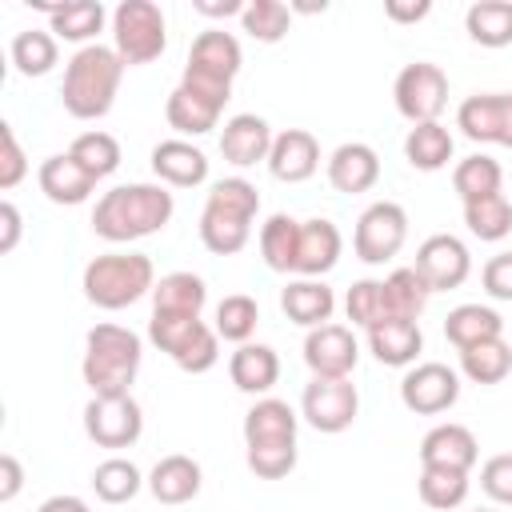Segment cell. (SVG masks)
<instances>
[{
    "instance_id": "cell-49",
    "label": "cell",
    "mask_w": 512,
    "mask_h": 512,
    "mask_svg": "<svg viewBox=\"0 0 512 512\" xmlns=\"http://www.w3.org/2000/svg\"><path fill=\"white\" fill-rule=\"evenodd\" d=\"M24 176H28V160H24V148H20L16 132H12V124L4 120V124H0V188L8 192V188H16Z\"/></svg>"
},
{
    "instance_id": "cell-26",
    "label": "cell",
    "mask_w": 512,
    "mask_h": 512,
    "mask_svg": "<svg viewBox=\"0 0 512 512\" xmlns=\"http://www.w3.org/2000/svg\"><path fill=\"white\" fill-rule=\"evenodd\" d=\"M44 12H48V32H52L56 40H72V44H80V48H88L92 36H96V32L104 28V20H108V12H104L100 0L52 4V8H44Z\"/></svg>"
},
{
    "instance_id": "cell-6",
    "label": "cell",
    "mask_w": 512,
    "mask_h": 512,
    "mask_svg": "<svg viewBox=\"0 0 512 512\" xmlns=\"http://www.w3.org/2000/svg\"><path fill=\"white\" fill-rule=\"evenodd\" d=\"M392 100H396V112L408 124L440 120V112L448 104V76H444V68L432 64V60L404 64L396 84H392Z\"/></svg>"
},
{
    "instance_id": "cell-20",
    "label": "cell",
    "mask_w": 512,
    "mask_h": 512,
    "mask_svg": "<svg viewBox=\"0 0 512 512\" xmlns=\"http://www.w3.org/2000/svg\"><path fill=\"white\" fill-rule=\"evenodd\" d=\"M296 412L276 400V396H260L248 412H244V448H264V444H296Z\"/></svg>"
},
{
    "instance_id": "cell-16",
    "label": "cell",
    "mask_w": 512,
    "mask_h": 512,
    "mask_svg": "<svg viewBox=\"0 0 512 512\" xmlns=\"http://www.w3.org/2000/svg\"><path fill=\"white\" fill-rule=\"evenodd\" d=\"M244 64V52H240V40L224 28H208L192 40V52H188V72H200V76H212V80H224L232 84L236 72Z\"/></svg>"
},
{
    "instance_id": "cell-21",
    "label": "cell",
    "mask_w": 512,
    "mask_h": 512,
    "mask_svg": "<svg viewBox=\"0 0 512 512\" xmlns=\"http://www.w3.org/2000/svg\"><path fill=\"white\" fill-rule=\"evenodd\" d=\"M36 184H40V192L52 200V204H84L92 192H96V176H88L68 152H56V156H48L44 164H40V172H36Z\"/></svg>"
},
{
    "instance_id": "cell-10",
    "label": "cell",
    "mask_w": 512,
    "mask_h": 512,
    "mask_svg": "<svg viewBox=\"0 0 512 512\" xmlns=\"http://www.w3.org/2000/svg\"><path fill=\"white\" fill-rule=\"evenodd\" d=\"M456 400H460V376L440 360L412 364L400 380V404L416 416H440Z\"/></svg>"
},
{
    "instance_id": "cell-27",
    "label": "cell",
    "mask_w": 512,
    "mask_h": 512,
    "mask_svg": "<svg viewBox=\"0 0 512 512\" xmlns=\"http://www.w3.org/2000/svg\"><path fill=\"white\" fill-rule=\"evenodd\" d=\"M456 128L472 144H500L504 132V92H476L456 108Z\"/></svg>"
},
{
    "instance_id": "cell-11",
    "label": "cell",
    "mask_w": 512,
    "mask_h": 512,
    "mask_svg": "<svg viewBox=\"0 0 512 512\" xmlns=\"http://www.w3.org/2000/svg\"><path fill=\"white\" fill-rule=\"evenodd\" d=\"M412 268L424 276V284H428L432 292H452V288H460V284L468 280L472 256H468V244H464L460 236L436 232V236H428V240L416 248V264H412Z\"/></svg>"
},
{
    "instance_id": "cell-31",
    "label": "cell",
    "mask_w": 512,
    "mask_h": 512,
    "mask_svg": "<svg viewBox=\"0 0 512 512\" xmlns=\"http://www.w3.org/2000/svg\"><path fill=\"white\" fill-rule=\"evenodd\" d=\"M404 156H408V164L420 168V172H440V168L452 160V132H448L440 120L412 124L408 136H404Z\"/></svg>"
},
{
    "instance_id": "cell-7",
    "label": "cell",
    "mask_w": 512,
    "mask_h": 512,
    "mask_svg": "<svg viewBox=\"0 0 512 512\" xmlns=\"http://www.w3.org/2000/svg\"><path fill=\"white\" fill-rule=\"evenodd\" d=\"M408 240V212L396 200H376L360 212L352 232V252L364 264H388Z\"/></svg>"
},
{
    "instance_id": "cell-43",
    "label": "cell",
    "mask_w": 512,
    "mask_h": 512,
    "mask_svg": "<svg viewBox=\"0 0 512 512\" xmlns=\"http://www.w3.org/2000/svg\"><path fill=\"white\" fill-rule=\"evenodd\" d=\"M240 24H244V32H248L252 40L276 44V40H284L288 28H292V8L280 4V0H248Z\"/></svg>"
},
{
    "instance_id": "cell-35",
    "label": "cell",
    "mask_w": 512,
    "mask_h": 512,
    "mask_svg": "<svg viewBox=\"0 0 512 512\" xmlns=\"http://www.w3.org/2000/svg\"><path fill=\"white\" fill-rule=\"evenodd\" d=\"M296 248H300V220L276 212L260 224V256L272 272H296Z\"/></svg>"
},
{
    "instance_id": "cell-56",
    "label": "cell",
    "mask_w": 512,
    "mask_h": 512,
    "mask_svg": "<svg viewBox=\"0 0 512 512\" xmlns=\"http://www.w3.org/2000/svg\"><path fill=\"white\" fill-rule=\"evenodd\" d=\"M192 8H196L200 16H212V20H216V16H224V20H228V16H244V4H240V0H224V4H212V0H196Z\"/></svg>"
},
{
    "instance_id": "cell-54",
    "label": "cell",
    "mask_w": 512,
    "mask_h": 512,
    "mask_svg": "<svg viewBox=\"0 0 512 512\" xmlns=\"http://www.w3.org/2000/svg\"><path fill=\"white\" fill-rule=\"evenodd\" d=\"M0 252H12L16 244H20V208L12 204V200H4L0 204Z\"/></svg>"
},
{
    "instance_id": "cell-12",
    "label": "cell",
    "mask_w": 512,
    "mask_h": 512,
    "mask_svg": "<svg viewBox=\"0 0 512 512\" xmlns=\"http://www.w3.org/2000/svg\"><path fill=\"white\" fill-rule=\"evenodd\" d=\"M356 360H360V344H356L352 328H344V324L308 328V336H304V364L312 368V376L348 380Z\"/></svg>"
},
{
    "instance_id": "cell-59",
    "label": "cell",
    "mask_w": 512,
    "mask_h": 512,
    "mask_svg": "<svg viewBox=\"0 0 512 512\" xmlns=\"http://www.w3.org/2000/svg\"><path fill=\"white\" fill-rule=\"evenodd\" d=\"M476 512H492V508H476Z\"/></svg>"
},
{
    "instance_id": "cell-13",
    "label": "cell",
    "mask_w": 512,
    "mask_h": 512,
    "mask_svg": "<svg viewBox=\"0 0 512 512\" xmlns=\"http://www.w3.org/2000/svg\"><path fill=\"white\" fill-rule=\"evenodd\" d=\"M320 168V144L308 128H284L276 140H272V152H268V172L280 180V184H304L312 180Z\"/></svg>"
},
{
    "instance_id": "cell-36",
    "label": "cell",
    "mask_w": 512,
    "mask_h": 512,
    "mask_svg": "<svg viewBox=\"0 0 512 512\" xmlns=\"http://www.w3.org/2000/svg\"><path fill=\"white\" fill-rule=\"evenodd\" d=\"M500 184H504V168H500L492 156H484V152H472V156H464V160L452 168V188H456V196H460L464 204H468V200L496 196Z\"/></svg>"
},
{
    "instance_id": "cell-51",
    "label": "cell",
    "mask_w": 512,
    "mask_h": 512,
    "mask_svg": "<svg viewBox=\"0 0 512 512\" xmlns=\"http://www.w3.org/2000/svg\"><path fill=\"white\" fill-rule=\"evenodd\" d=\"M480 280H484V292H488L492 300H508V304H512V252H496V256L484 264Z\"/></svg>"
},
{
    "instance_id": "cell-32",
    "label": "cell",
    "mask_w": 512,
    "mask_h": 512,
    "mask_svg": "<svg viewBox=\"0 0 512 512\" xmlns=\"http://www.w3.org/2000/svg\"><path fill=\"white\" fill-rule=\"evenodd\" d=\"M464 28L480 48L512 44V0H476L464 12Z\"/></svg>"
},
{
    "instance_id": "cell-40",
    "label": "cell",
    "mask_w": 512,
    "mask_h": 512,
    "mask_svg": "<svg viewBox=\"0 0 512 512\" xmlns=\"http://www.w3.org/2000/svg\"><path fill=\"white\" fill-rule=\"evenodd\" d=\"M68 156H72L88 176L104 180V176H112V172L120 168V140H116L112 132L92 128V132H80V136L72 140Z\"/></svg>"
},
{
    "instance_id": "cell-45",
    "label": "cell",
    "mask_w": 512,
    "mask_h": 512,
    "mask_svg": "<svg viewBox=\"0 0 512 512\" xmlns=\"http://www.w3.org/2000/svg\"><path fill=\"white\" fill-rule=\"evenodd\" d=\"M208 324L200 320V316H176V312H152V320H148V340L160 348V352H168L172 360L204 332Z\"/></svg>"
},
{
    "instance_id": "cell-1",
    "label": "cell",
    "mask_w": 512,
    "mask_h": 512,
    "mask_svg": "<svg viewBox=\"0 0 512 512\" xmlns=\"http://www.w3.org/2000/svg\"><path fill=\"white\" fill-rule=\"evenodd\" d=\"M176 204L164 184H116L92 208V232L108 244H128L160 232L172 220Z\"/></svg>"
},
{
    "instance_id": "cell-5",
    "label": "cell",
    "mask_w": 512,
    "mask_h": 512,
    "mask_svg": "<svg viewBox=\"0 0 512 512\" xmlns=\"http://www.w3.org/2000/svg\"><path fill=\"white\" fill-rule=\"evenodd\" d=\"M168 44V24L160 4L152 0H124L112 12V48L120 52V60L128 68L136 64H152Z\"/></svg>"
},
{
    "instance_id": "cell-55",
    "label": "cell",
    "mask_w": 512,
    "mask_h": 512,
    "mask_svg": "<svg viewBox=\"0 0 512 512\" xmlns=\"http://www.w3.org/2000/svg\"><path fill=\"white\" fill-rule=\"evenodd\" d=\"M428 12H432V4H428V0H416V4L388 0V4H384V16H388V20H396V24H416V20H424Z\"/></svg>"
},
{
    "instance_id": "cell-39",
    "label": "cell",
    "mask_w": 512,
    "mask_h": 512,
    "mask_svg": "<svg viewBox=\"0 0 512 512\" xmlns=\"http://www.w3.org/2000/svg\"><path fill=\"white\" fill-rule=\"evenodd\" d=\"M460 372L472 384H500L512 372V348L504 344V336L484 340V344H472V348L460 352Z\"/></svg>"
},
{
    "instance_id": "cell-37",
    "label": "cell",
    "mask_w": 512,
    "mask_h": 512,
    "mask_svg": "<svg viewBox=\"0 0 512 512\" xmlns=\"http://www.w3.org/2000/svg\"><path fill=\"white\" fill-rule=\"evenodd\" d=\"M432 288L424 284V276L416 268H396L384 280V300H388V320H420V312L428 308Z\"/></svg>"
},
{
    "instance_id": "cell-57",
    "label": "cell",
    "mask_w": 512,
    "mask_h": 512,
    "mask_svg": "<svg viewBox=\"0 0 512 512\" xmlns=\"http://www.w3.org/2000/svg\"><path fill=\"white\" fill-rule=\"evenodd\" d=\"M36 512H92V508H88L80 496H68V492H60V496H48V500H44Z\"/></svg>"
},
{
    "instance_id": "cell-29",
    "label": "cell",
    "mask_w": 512,
    "mask_h": 512,
    "mask_svg": "<svg viewBox=\"0 0 512 512\" xmlns=\"http://www.w3.org/2000/svg\"><path fill=\"white\" fill-rule=\"evenodd\" d=\"M500 332H504V320L488 304H460L444 320V336H448V344H456V352L484 344V340H496Z\"/></svg>"
},
{
    "instance_id": "cell-50",
    "label": "cell",
    "mask_w": 512,
    "mask_h": 512,
    "mask_svg": "<svg viewBox=\"0 0 512 512\" xmlns=\"http://www.w3.org/2000/svg\"><path fill=\"white\" fill-rule=\"evenodd\" d=\"M480 488L496 500V504H512V452H496L484 460L480 468Z\"/></svg>"
},
{
    "instance_id": "cell-9",
    "label": "cell",
    "mask_w": 512,
    "mask_h": 512,
    "mask_svg": "<svg viewBox=\"0 0 512 512\" xmlns=\"http://www.w3.org/2000/svg\"><path fill=\"white\" fill-rule=\"evenodd\" d=\"M84 432L100 448H132L144 432V412L132 392L124 396H92L84 404Z\"/></svg>"
},
{
    "instance_id": "cell-28",
    "label": "cell",
    "mask_w": 512,
    "mask_h": 512,
    "mask_svg": "<svg viewBox=\"0 0 512 512\" xmlns=\"http://www.w3.org/2000/svg\"><path fill=\"white\" fill-rule=\"evenodd\" d=\"M208 304V284L196 272H168L152 288V312H176V316H200Z\"/></svg>"
},
{
    "instance_id": "cell-22",
    "label": "cell",
    "mask_w": 512,
    "mask_h": 512,
    "mask_svg": "<svg viewBox=\"0 0 512 512\" xmlns=\"http://www.w3.org/2000/svg\"><path fill=\"white\" fill-rule=\"evenodd\" d=\"M200 484H204V472H200V464H196L192 456H184V452L160 456L156 468L148 472V492H152L160 504H188V500H196Z\"/></svg>"
},
{
    "instance_id": "cell-2",
    "label": "cell",
    "mask_w": 512,
    "mask_h": 512,
    "mask_svg": "<svg viewBox=\"0 0 512 512\" xmlns=\"http://www.w3.org/2000/svg\"><path fill=\"white\" fill-rule=\"evenodd\" d=\"M124 68L128 64L108 44L76 48L72 60H68V68H64V84H60L64 112L76 116V120H100V116H108L112 104H116Z\"/></svg>"
},
{
    "instance_id": "cell-4",
    "label": "cell",
    "mask_w": 512,
    "mask_h": 512,
    "mask_svg": "<svg viewBox=\"0 0 512 512\" xmlns=\"http://www.w3.org/2000/svg\"><path fill=\"white\" fill-rule=\"evenodd\" d=\"M84 296L104 312H120L156 288V268L144 252H104L84 268Z\"/></svg>"
},
{
    "instance_id": "cell-23",
    "label": "cell",
    "mask_w": 512,
    "mask_h": 512,
    "mask_svg": "<svg viewBox=\"0 0 512 512\" xmlns=\"http://www.w3.org/2000/svg\"><path fill=\"white\" fill-rule=\"evenodd\" d=\"M228 376H232V384L240 388V392H248V396H264V392H272L276 388V380H280V356H276V348H268V344H236V352H232V360H228Z\"/></svg>"
},
{
    "instance_id": "cell-38",
    "label": "cell",
    "mask_w": 512,
    "mask_h": 512,
    "mask_svg": "<svg viewBox=\"0 0 512 512\" xmlns=\"http://www.w3.org/2000/svg\"><path fill=\"white\" fill-rule=\"evenodd\" d=\"M148 480L140 476V468L124 456H108L92 468V492L104 500V504H128Z\"/></svg>"
},
{
    "instance_id": "cell-41",
    "label": "cell",
    "mask_w": 512,
    "mask_h": 512,
    "mask_svg": "<svg viewBox=\"0 0 512 512\" xmlns=\"http://www.w3.org/2000/svg\"><path fill=\"white\" fill-rule=\"evenodd\" d=\"M416 492L428 508L436 512H452L468 500V472H456V468H420V480H416Z\"/></svg>"
},
{
    "instance_id": "cell-8",
    "label": "cell",
    "mask_w": 512,
    "mask_h": 512,
    "mask_svg": "<svg viewBox=\"0 0 512 512\" xmlns=\"http://www.w3.org/2000/svg\"><path fill=\"white\" fill-rule=\"evenodd\" d=\"M356 412H360V392L352 380H324V376H312L304 384V396H300V416L324 432V436H336L344 428L356 424Z\"/></svg>"
},
{
    "instance_id": "cell-33",
    "label": "cell",
    "mask_w": 512,
    "mask_h": 512,
    "mask_svg": "<svg viewBox=\"0 0 512 512\" xmlns=\"http://www.w3.org/2000/svg\"><path fill=\"white\" fill-rule=\"evenodd\" d=\"M8 56H12L20 76H48L56 68V60H60V44H56V36L48 28H24V32L12 36Z\"/></svg>"
},
{
    "instance_id": "cell-52",
    "label": "cell",
    "mask_w": 512,
    "mask_h": 512,
    "mask_svg": "<svg viewBox=\"0 0 512 512\" xmlns=\"http://www.w3.org/2000/svg\"><path fill=\"white\" fill-rule=\"evenodd\" d=\"M180 88H188V92H196V96H204V100H212V104H220V108L232 100V84L212 80V76H200V72H188V68H184V76H180Z\"/></svg>"
},
{
    "instance_id": "cell-14",
    "label": "cell",
    "mask_w": 512,
    "mask_h": 512,
    "mask_svg": "<svg viewBox=\"0 0 512 512\" xmlns=\"http://www.w3.org/2000/svg\"><path fill=\"white\" fill-rule=\"evenodd\" d=\"M480 460V444L472 436V428L464 424H436L424 432L420 440V468H456V472H472V464Z\"/></svg>"
},
{
    "instance_id": "cell-48",
    "label": "cell",
    "mask_w": 512,
    "mask_h": 512,
    "mask_svg": "<svg viewBox=\"0 0 512 512\" xmlns=\"http://www.w3.org/2000/svg\"><path fill=\"white\" fill-rule=\"evenodd\" d=\"M248 468L260 476V480H280L296 468V444H264V448H248L244 452Z\"/></svg>"
},
{
    "instance_id": "cell-53",
    "label": "cell",
    "mask_w": 512,
    "mask_h": 512,
    "mask_svg": "<svg viewBox=\"0 0 512 512\" xmlns=\"http://www.w3.org/2000/svg\"><path fill=\"white\" fill-rule=\"evenodd\" d=\"M20 488H24V468H20V460H16L12 452H4V456H0V500H4V504L16 500Z\"/></svg>"
},
{
    "instance_id": "cell-46",
    "label": "cell",
    "mask_w": 512,
    "mask_h": 512,
    "mask_svg": "<svg viewBox=\"0 0 512 512\" xmlns=\"http://www.w3.org/2000/svg\"><path fill=\"white\" fill-rule=\"evenodd\" d=\"M344 312L360 328H376L388 320V300H384V280H356L344 296Z\"/></svg>"
},
{
    "instance_id": "cell-30",
    "label": "cell",
    "mask_w": 512,
    "mask_h": 512,
    "mask_svg": "<svg viewBox=\"0 0 512 512\" xmlns=\"http://www.w3.org/2000/svg\"><path fill=\"white\" fill-rule=\"evenodd\" d=\"M220 104H212V100H204V96H196V92H188V88H172L168 92V104H164V116H168V124L180 132V136H204V132H212L216 124H220Z\"/></svg>"
},
{
    "instance_id": "cell-25",
    "label": "cell",
    "mask_w": 512,
    "mask_h": 512,
    "mask_svg": "<svg viewBox=\"0 0 512 512\" xmlns=\"http://www.w3.org/2000/svg\"><path fill=\"white\" fill-rule=\"evenodd\" d=\"M368 348L388 368H412L424 348V332L416 320H380L376 328H368Z\"/></svg>"
},
{
    "instance_id": "cell-19",
    "label": "cell",
    "mask_w": 512,
    "mask_h": 512,
    "mask_svg": "<svg viewBox=\"0 0 512 512\" xmlns=\"http://www.w3.org/2000/svg\"><path fill=\"white\" fill-rule=\"evenodd\" d=\"M152 172L172 188H196L208 180V156L192 140L172 136L152 148Z\"/></svg>"
},
{
    "instance_id": "cell-58",
    "label": "cell",
    "mask_w": 512,
    "mask_h": 512,
    "mask_svg": "<svg viewBox=\"0 0 512 512\" xmlns=\"http://www.w3.org/2000/svg\"><path fill=\"white\" fill-rule=\"evenodd\" d=\"M500 144L512 148V92H504V132H500Z\"/></svg>"
},
{
    "instance_id": "cell-24",
    "label": "cell",
    "mask_w": 512,
    "mask_h": 512,
    "mask_svg": "<svg viewBox=\"0 0 512 512\" xmlns=\"http://www.w3.org/2000/svg\"><path fill=\"white\" fill-rule=\"evenodd\" d=\"M280 308H284V316H288L292 324H300V328H320V324H328L332 312H336V292H332L324 280L300 276V280H292V284L280 292Z\"/></svg>"
},
{
    "instance_id": "cell-15",
    "label": "cell",
    "mask_w": 512,
    "mask_h": 512,
    "mask_svg": "<svg viewBox=\"0 0 512 512\" xmlns=\"http://www.w3.org/2000/svg\"><path fill=\"white\" fill-rule=\"evenodd\" d=\"M272 128H268V120L264 116H256V112H236L228 124H224V132H220V152H224V160L228 164H236V168H252V164H268V152H272Z\"/></svg>"
},
{
    "instance_id": "cell-34",
    "label": "cell",
    "mask_w": 512,
    "mask_h": 512,
    "mask_svg": "<svg viewBox=\"0 0 512 512\" xmlns=\"http://www.w3.org/2000/svg\"><path fill=\"white\" fill-rule=\"evenodd\" d=\"M248 236H252V220L204 204V212H200V240H204L208 252H216V256H236V252L248 244Z\"/></svg>"
},
{
    "instance_id": "cell-47",
    "label": "cell",
    "mask_w": 512,
    "mask_h": 512,
    "mask_svg": "<svg viewBox=\"0 0 512 512\" xmlns=\"http://www.w3.org/2000/svg\"><path fill=\"white\" fill-rule=\"evenodd\" d=\"M204 204L224 208V212H236V216H244V220H256V212H260V192H256V184H248L244 176H228V180H216V184H212V192H208Z\"/></svg>"
},
{
    "instance_id": "cell-18",
    "label": "cell",
    "mask_w": 512,
    "mask_h": 512,
    "mask_svg": "<svg viewBox=\"0 0 512 512\" xmlns=\"http://www.w3.org/2000/svg\"><path fill=\"white\" fill-rule=\"evenodd\" d=\"M344 252V240H340V228L324 216H312V220H300V248H296V272L308 276V280H320L324 272L336 268Z\"/></svg>"
},
{
    "instance_id": "cell-17",
    "label": "cell",
    "mask_w": 512,
    "mask_h": 512,
    "mask_svg": "<svg viewBox=\"0 0 512 512\" xmlns=\"http://www.w3.org/2000/svg\"><path fill=\"white\" fill-rule=\"evenodd\" d=\"M376 180H380V156H376L372 144L348 140V144H340V148L328 156V184H332L336 192L356 196V192L376 188Z\"/></svg>"
},
{
    "instance_id": "cell-3",
    "label": "cell",
    "mask_w": 512,
    "mask_h": 512,
    "mask_svg": "<svg viewBox=\"0 0 512 512\" xmlns=\"http://www.w3.org/2000/svg\"><path fill=\"white\" fill-rule=\"evenodd\" d=\"M144 344L132 328L124 324H96L84 336V384L92 396H124L140 372Z\"/></svg>"
},
{
    "instance_id": "cell-42",
    "label": "cell",
    "mask_w": 512,
    "mask_h": 512,
    "mask_svg": "<svg viewBox=\"0 0 512 512\" xmlns=\"http://www.w3.org/2000/svg\"><path fill=\"white\" fill-rule=\"evenodd\" d=\"M464 224H468V232L476 240H488V244L504 240L512 232V204H508V196L496 192V196H484V200H468L464 204Z\"/></svg>"
},
{
    "instance_id": "cell-44",
    "label": "cell",
    "mask_w": 512,
    "mask_h": 512,
    "mask_svg": "<svg viewBox=\"0 0 512 512\" xmlns=\"http://www.w3.org/2000/svg\"><path fill=\"white\" fill-rule=\"evenodd\" d=\"M260 324V304L244 292H232L216 304V336L232 340V344H248L252 332Z\"/></svg>"
}]
</instances>
